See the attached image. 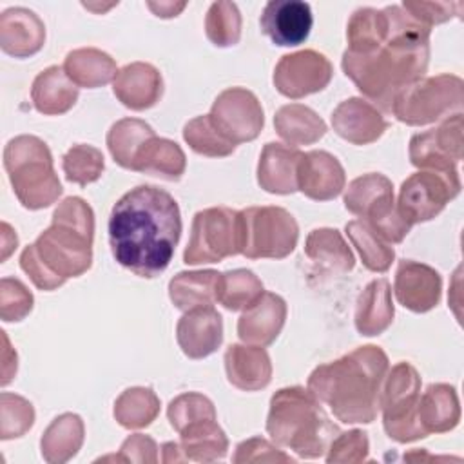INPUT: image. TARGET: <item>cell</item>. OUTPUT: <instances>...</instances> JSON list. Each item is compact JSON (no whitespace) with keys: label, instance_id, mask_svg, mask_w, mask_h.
<instances>
[{"label":"cell","instance_id":"cell-29","mask_svg":"<svg viewBox=\"0 0 464 464\" xmlns=\"http://www.w3.org/2000/svg\"><path fill=\"white\" fill-rule=\"evenodd\" d=\"M276 132L290 145H312L326 132L323 118L303 103H288L277 109L274 116Z\"/></svg>","mask_w":464,"mask_h":464},{"label":"cell","instance_id":"cell-34","mask_svg":"<svg viewBox=\"0 0 464 464\" xmlns=\"http://www.w3.org/2000/svg\"><path fill=\"white\" fill-rule=\"evenodd\" d=\"M181 450L188 460L212 462L223 459L228 448L225 431L218 426L216 419H203L188 424L179 431Z\"/></svg>","mask_w":464,"mask_h":464},{"label":"cell","instance_id":"cell-11","mask_svg":"<svg viewBox=\"0 0 464 464\" xmlns=\"http://www.w3.org/2000/svg\"><path fill=\"white\" fill-rule=\"evenodd\" d=\"M459 192V172L419 170L402 181L397 210L413 227L439 216Z\"/></svg>","mask_w":464,"mask_h":464},{"label":"cell","instance_id":"cell-25","mask_svg":"<svg viewBox=\"0 0 464 464\" xmlns=\"http://www.w3.org/2000/svg\"><path fill=\"white\" fill-rule=\"evenodd\" d=\"M31 100L38 112L56 116L67 112L78 100V85L71 82L63 67L51 65L33 82Z\"/></svg>","mask_w":464,"mask_h":464},{"label":"cell","instance_id":"cell-49","mask_svg":"<svg viewBox=\"0 0 464 464\" xmlns=\"http://www.w3.org/2000/svg\"><path fill=\"white\" fill-rule=\"evenodd\" d=\"M20 266L22 270L29 276V279L33 281V285L40 290H54L58 286H62L63 283L60 279H56L44 265L42 261L36 257L34 254V248L33 245L25 246L22 250V256H20Z\"/></svg>","mask_w":464,"mask_h":464},{"label":"cell","instance_id":"cell-42","mask_svg":"<svg viewBox=\"0 0 464 464\" xmlns=\"http://www.w3.org/2000/svg\"><path fill=\"white\" fill-rule=\"evenodd\" d=\"M62 169L67 181L85 187L102 176L105 169L103 154L91 145H74L65 152Z\"/></svg>","mask_w":464,"mask_h":464},{"label":"cell","instance_id":"cell-38","mask_svg":"<svg viewBox=\"0 0 464 464\" xmlns=\"http://www.w3.org/2000/svg\"><path fill=\"white\" fill-rule=\"evenodd\" d=\"M263 292V283L252 270L236 268L219 274L218 303L227 310H246Z\"/></svg>","mask_w":464,"mask_h":464},{"label":"cell","instance_id":"cell-50","mask_svg":"<svg viewBox=\"0 0 464 464\" xmlns=\"http://www.w3.org/2000/svg\"><path fill=\"white\" fill-rule=\"evenodd\" d=\"M156 442L141 433L130 435L120 448L118 460H136V462H156Z\"/></svg>","mask_w":464,"mask_h":464},{"label":"cell","instance_id":"cell-41","mask_svg":"<svg viewBox=\"0 0 464 464\" xmlns=\"http://www.w3.org/2000/svg\"><path fill=\"white\" fill-rule=\"evenodd\" d=\"M205 33L216 47L236 45L241 38V14L237 5L227 0L210 4L205 18Z\"/></svg>","mask_w":464,"mask_h":464},{"label":"cell","instance_id":"cell-37","mask_svg":"<svg viewBox=\"0 0 464 464\" xmlns=\"http://www.w3.org/2000/svg\"><path fill=\"white\" fill-rule=\"evenodd\" d=\"M160 413V399L150 388H129L114 402V419L127 430L149 426Z\"/></svg>","mask_w":464,"mask_h":464},{"label":"cell","instance_id":"cell-9","mask_svg":"<svg viewBox=\"0 0 464 464\" xmlns=\"http://www.w3.org/2000/svg\"><path fill=\"white\" fill-rule=\"evenodd\" d=\"M420 377L410 362H397L390 375L384 377L381 392L382 424L390 439L411 442L426 437L419 424Z\"/></svg>","mask_w":464,"mask_h":464},{"label":"cell","instance_id":"cell-32","mask_svg":"<svg viewBox=\"0 0 464 464\" xmlns=\"http://www.w3.org/2000/svg\"><path fill=\"white\" fill-rule=\"evenodd\" d=\"M304 254L321 268L335 274L350 272L355 265V257L343 236L335 228H315L308 234L304 243Z\"/></svg>","mask_w":464,"mask_h":464},{"label":"cell","instance_id":"cell-7","mask_svg":"<svg viewBox=\"0 0 464 464\" xmlns=\"http://www.w3.org/2000/svg\"><path fill=\"white\" fill-rule=\"evenodd\" d=\"M464 100L462 80L453 74L420 78L404 87L392 103L393 116L406 125H426L460 112Z\"/></svg>","mask_w":464,"mask_h":464},{"label":"cell","instance_id":"cell-26","mask_svg":"<svg viewBox=\"0 0 464 464\" xmlns=\"http://www.w3.org/2000/svg\"><path fill=\"white\" fill-rule=\"evenodd\" d=\"M392 288L388 279H373L359 294L355 308V328L361 335H379L393 323Z\"/></svg>","mask_w":464,"mask_h":464},{"label":"cell","instance_id":"cell-35","mask_svg":"<svg viewBox=\"0 0 464 464\" xmlns=\"http://www.w3.org/2000/svg\"><path fill=\"white\" fill-rule=\"evenodd\" d=\"M156 136L152 127L138 118H123L116 121L107 132V147L112 160L123 167L132 170L134 160L141 147Z\"/></svg>","mask_w":464,"mask_h":464},{"label":"cell","instance_id":"cell-44","mask_svg":"<svg viewBox=\"0 0 464 464\" xmlns=\"http://www.w3.org/2000/svg\"><path fill=\"white\" fill-rule=\"evenodd\" d=\"M0 437L2 440L22 437L34 422V410L33 404L14 393L4 392L0 395Z\"/></svg>","mask_w":464,"mask_h":464},{"label":"cell","instance_id":"cell-48","mask_svg":"<svg viewBox=\"0 0 464 464\" xmlns=\"http://www.w3.org/2000/svg\"><path fill=\"white\" fill-rule=\"evenodd\" d=\"M292 462L294 459L261 437H252L236 448L234 462Z\"/></svg>","mask_w":464,"mask_h":464},{"label":"cell","instance_id":"cell-27","mask_svg":"<svg viewBox=\"0 0 464 464\" xmlns=\"http://www.w3.org/2000/svg\"><path fill=\"white\" fill-rule=\"evenodd\" d=\"M419 424L426 435L444 433L453 430L460 419L459 397L450 384H430L419 397Z\"/></svg>","mask_w":464,"mask_h":464},{"label":"cell","instance_id":"cell-36","mask_svg":"<svg viewBox=\"0 0 464 464\" xmlns=\"http://www.w3.org/2000/svg\"><path fill=\"white\" fill-rule=\"evenodd\" d=\"M388 33V16L384 9L359 7L348 20V51L370 53L379 47Z\"/></svg>","mask_w":464,"mask_h":464},{"label":"cell","instance_id":"cell-3","mask_svg":"<svg viewBox=\"0 0 464 464\" xmlns=\"http://www.w3.org/2000/svg\"><path fill=\"white\" fill-rule=\"evenodd\" d=\"M386 372L388 357L379 346H359L337 361L317 366L308 377V390L330 406L341 422L368 424L381 408Z\"/></svg>","mask_w":464,"mask_h":464},{"label":"cell","instance_id":"cell-16","mask_svg":"<svg viewBox=\"0 0 464 464\" xmlns=\"http://www.w3.org/2000/svg\"><path fill=\"white\" fill-rule=\"evenodd\" d=\"M440 290L442 279L435 268L411 259L399 263L393 292L404 308L424 314L437 306L440 301Z\"/></svg>","mask_w":464,"mask_h":464},{"label":"cell","instance_id":"cell-13","mask_svg":"<svg viewBox=\"0 0 464 464\" xmlns=\"http://www.w3.org/2000/svg\"><path fill=\"white\" fill-rule=\"evenodd\" d=\"M462 160V112L448 116L437 129L415 134L410 140V161L424 170L457 172Z\"/></svg>","mask_w":464,"mask_h":464},{"label":"cell","instance_id":"cell-40","mask_svg":"<svg viewBox=\"0 0 464 464\" xmlns=\"http://www.w3.org/2000/svg\"><path fill=\"white\" fill-rule=\"evenodd\" d=\"M183 140L194 152L208 158H225L236 150V145L216 129L208 114L187 121L183 127Z\"/></svg>","mask_w":464,"mask_h":464},{"label":"cell","instance_id":"cell-51","mask_svg":"<svg viewBox=\"0 0 464 464\" xmlns=\"http://www.w3.org/2000/svg\"><path fill=\"white\" fill-rule=\"evenodd\" d=\"M185 2H147V7L160 18H172L178 16L185 9Z\"/></svg>","mask_w":464,"mask_h":464},{"label":"cell","instance_id":"cell-1","mask_svg":"<svg viewBox=\"0 0 464 464\" xmlns=\"http://www.w3.org/2000/svg\"><path fill=\"white\" fill-rule=\"evenodd\" d=\"M179 236L178 201L160 187L138 185L111 210V252L123 268L140 277H156L165 272Z\"/></svg>","mask_w":464,"mask_h":464},{"label":"cell","instance_id":"cell-2","mask_svg":"<svg viewBox=\"0 0 464 464\" xmlns=\"http://www.w3.org/2000/svg\"><path fill=\"white\" fill-rule=\"evenodd\" d=\"M384 11L388 16L384 42L370 53L346 49L341 65L372 105L392 112L395 96L420 80L428 69L431 27L413 18L402 5H388Z\"/></svg>","mask_w":464,"mask_h":464},{"label":"cell","instance_id":"cell-19","mask_svg":"<svg viewBox=\"0 0 464 464\" xmlns=\"http://www.w3.org/2000/svg\"><path fill=\"white\" fill-rule=\"evenodd\" d=\"M286 303L274 292H263L237 321V335L245 344L268 346L283 330Z\"/></svg>","mask_w":464,"mask_h":464},{"label":"cell","instance_id":"cell-39","mask_svg":"<svg viewBox=\"0 0 464 464\" xmlns=\"http://www.w3.org/2000/svg\"><path fill=\"white\" fill-rule=\"evenodd\" d=\"M344 230L350 241L353 243V246L357 248L362 259V265L368 270L386 272L392 266L395 259L393 248L382 237H379L362 219L348 221Z\"/></svg>","mask_w":464,"mask_h":464},{"label":"cell","instance_id":"cell-33","mask_svg":"<svg viewBox=\"0 0 464 464\" xmlns=\"http://www.w3.org/2000/svg\"><path fill=\"white\" fill-rule=\"evenodd\" d=\"M83 442V422L76 413L56 417L42 435V457L47 462H67Z\"/></svg>","mask_w":464,"mask_h":464},{"label":"cell","instance_id":"cell-23","mask_svg":"<svg viewBox=\"0 0 464 464\" xmlns=\"http://www.w3.org/2000/svg\"><path fill=\"white\" fill-rule=\"evenodd\" d=\"M225 372L232 386L256 392L268 386L272 379V364L265 346L230 344L225 352Z\"/></svg>","mask_w":464,"mask_h":464},{"label":"cell","instance_id":"cell-47","mask_svg":"<svg viewBox=\"0 0 464 464\" xmlns=\"http://www.w3.org/2000/svg\"><path fill=\"white\" fill-rule=\"evenodd\" d=\"M401 5L404 11H408L413 18L428 27L459 16L464 7L462 2H402Z\"/></svg>","mask_w":464,"mask_h":464},{"label":"cell","instance_id":"cell-5","mask_svg":"<svg viewBox=\"0 0 464 464\" xmlns=\"http://www.w3.org/2000/svg\"><path fill=\"white\" fill-rule=\"evenodd\" d=\"M94 214L82 198H65L53 223L33 243L36 257L62 283L82 276L92 261Z\"/></svg>","mask_w":464,"mask_h":464},{"label":"cell","instance_id":"cell-46","mask_svg":"<svg viewBox=\"0 0 464 464\" xmlns=\"http://www.w3.org/2000/svg\"><path fill=\"white\" fill-rule=\"evenodd\" d=\"M368 455V437L361 430L339 433L328 446L326 462H361Z\"/></svg>","mask_w":464,"mask_h":464},{"label":"cell","instance_id":"cell-52","mask_svg":"<svg viewBox=\"0 0 464 464\" xmlns=\"http://www.w3.org/2000/svg\"><path fill=\"white\" fill-rule=\"evenodd\" d=\"M16 245H18V237L14 230L4 221L2 223V261L9 257V254L16 248Z\"/></svg>","mask_w":464,"mask_h":464},{"label":"cell","instance_id":"cell-30","mask_svg":"<svg viewBox=\"0 0 464 464\" xmlns=\"http://www.w3.org/2000/svg\"><path fill=\"white\" fill-rule=\"evenodd\" d=\"M218 283L219 272L216 270L179 272L169 281V297L183 312L198 306H214L218 303Z\"/></svg>","mask_w":464,"mask_h":464},{"label":"cell","instance_id":"cell-45","mask_svg":"<svg viewBox=\"0 0 464 464\" xmlns=\"http://www.w3.org/2000/svg\"><path fill=\"white\" fill-rule=\"evenodd\" d=\"M33 308V294L25 285L14 277H2L0 281V315L2 321H22Z\"/></svg>","mask_w":464,"mask_h":464},{"label":"cell","instance_id":"cell-8","mask_svg":"<svg viewBox=\"0 0 464 464\" xmlns=\"http://www.w3.org/2000/svg\"><path fill=\"white\" fill-rule=\"evenodd\" d=\"M241 212L228 207H210L196 212L183 261L187 265L219 263L228 256L241 254Z\"/></svg>","mask_w":464,"mask_h":464},{"label":"cell","instance_id":"cell-17","mask_svg":"<svg viewBox=\"0 0 464 464\" xmlns=\"http://www.w3.org/2000/svg\"><path fill=\"white\" fill-rule=\"evenodd\" d=\"M344 169L326 150H310L301 154L297 163V190L315 201L337 198L344 188Z\"/></svg>","mask_w":464,"mask_h":464},{"label":"cell","instance_id":"cell-24","mask_svg":"<svg viewBox=\"0 0 464 464\" xmlns=\"http://www.w3.org/2000/svg\"><path fill=\"white\" fill-rule=\"evenodd\" d=\"M303 152L283 143H266L257 163V183L270 194L297 190V163Z\"/></svg>","mask_w":464,"mask_h":464},{"label":"cell","instance_id":"cell-6","mask_svg":"<svg viewBox=\"0 0 464 464\" xmlns=\"http://www.w3.org/2000/svg\"><path fill=\"white\" fill-rule=\"evenodd\" d=\"M4 169L18 201L29 210L45 208L62 194L51 150L36 136L22 134L9 140L4 149Z\"/></svg>","mask_w":464,"mask_h":464},{"label":"cell","instance_id":"cell-31","mask_svg":"<svg viewBox=\"0 0 464 464\" xmlns=\"http://www.w3.org/2000/svg\"><path fill=\"white\" fill-rule=\"evenodd\" d=\"M185 154L176 141L152 136L138 152L132 170L158 176L167 181H178L185 172Z\"/></svg>","mask_w":464,"mask_h":464},{"label":"cell","instance_id":"cell-12","mask_svg":"<svg viewBox=\"0 0 464 464\" xmlns=\"http://www.w3.org/2000/svg\"><path fill=\"white\" fill-rule=\"evenodd\" d=\"M210 120L216 129L236 147L259 136L265 116L254 92L243 87L225 89L212 103Z\"/></svg>","mask_w":464,"mask_h":464},{"label":"cell","instance_id":"cell-43","mask_svg":"<svg viewBox=\"0 0 464 464\" xmlns=\"http://www.w3.org/2000/svg\"><path fill=\"white\" fill-rule=\"evenodd\" d=\"M167 417L170 420V426L179 433L183 428H187L192 422H198L203 419H216V410L210 399H207L205 395L196 392H187L170 401L167 408Z\"/></svg>","mask_w":464,"mask_h":464},{"label":"cell","instance_id":"cell-14","mask_svg":"<svg viewBox=\"0 0 464 464\" xmlns=\"http://www.w3.org/2000/svg\"><path fill=\"white\" fill-rule=\"evenodd\" d=\"M334 69L328 58L314 49L281 56L274 69L276 89L292 100L323 91L332 80Z\"/></svg>","mask_w":464,"mask_h":464},{"label":"cell","instance_id":"cell-15","mask_svg":"<svg viewBox=\"0 0 464 464\" xmlns=\"http://www.w3.org/2000/svg\"><path fill=\"white\" fill-rule=\"evenodd\" d=\"M314 16L306 2L272 0L263 7L259 25L263 34L279 47H295L303 44L312 31Z\"/></svg>","mask_w":464,"mask_h":464},{"label":"cell","instance_id":"cell-4","mask_svg":"<svg viewBox=\"0 0 464 464\" xmlns=\"http://www.w3.org/2000/svg\"><path fill=\"white\" fill-rule=\"evenodd\" d=\"M266 431L274 442L304 459L321 457L339 435L321 401L301 386L281 388L272 395Z\"/></svg>","mask_w":464,"mask_h":464},{"label":"cell","instance_id":"cell-28","mask_svg":"<svg viewBox=\"0 0 464 464\" xmlns=\"http://www.w3.org/2000/svg\"><path fill=\"white\" fill-rule=\"evenodd\" d=\"M63 71L74 85L87 89H96L114 82L118 74L116 62L96 47H82L71 51L65 56Z\"/></svg>","mask_w":464,"mask_h":464},{"label":"cell","instance_id":"cell-18","mask_svg":"<svg viewBox=\"0 0 464 464\" xmlns=\"http://www.w3.org/2000/svg\"><path fill=\"white\" fill-rule=\"evenodd\" d=\"M176 339L188 359H203L221 346L223 319L214 306L187 310L178 321Z\"/></svg>","mask_w":464,"mask_h":464},{"label":"cell","instance_id":"cell-21","mask_svg":"<svg viewBox=\"0 0 464 464\" xmlns=\"http://www.w3.org/2000/svg\"><path fill=\"white\" fill-rule=\"evenodd\" d=\"M45 42V25L25 7H9L0 14V47L14 58L38 53Z\"/></svg>","mask_w":464,"mask_h":464},{"label":"cell","instance_id":"cell-22","mask_svg":"<svg viewBox=\"0 0 464 464\" xmlns=\"http://www.w3.org/2000/svg\"><path fill=\"white\" fill-rule=\"evenodd\" d=\"M114 96L132 111H143L156 105L163 94L160 71L145 62H134L121 67L112 82Z\"/></svg>","mask_w":464,"mask_h":464},{"label":"cell","instance_id":"cell-10","mask_svg":"<svg viewBox=\"0 0 464 464\" xmlns=\"http://www.w3.org/2000/svg\"><path fill=\"white\" fill-rule=\"evenodd\" d=\"M243 246L248 259H283L294 252L299 227L294 216L281 207H250L241 210Z\"/></svg>","mask_w":464,"mask_h":464},{"label":"cell","instance_id":"cell-20","mask_svg":"<svg viewBox=\"0 0 464 464\" xmlns=\"http://www.w3.org/2000/svg\"><path fill=\"white\" fill-rule=\"evenodd\" d=\"M332 127L343 140L353 145H368L382 136L388 121L368 100L350 98L332 112Z\"/></svg>","mask_w":464,"mask_h":464}]
</instances>
